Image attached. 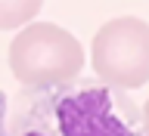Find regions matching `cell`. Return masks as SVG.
<instances>
[{"instance_id":"6","label":"cell","mask_w":149,"mask_h":136,"mask_svg":"<svg viewBox=\"0 0 149 136\" xmlns=\"http://www.w3.org/2000/svg\"><path fill=\"white\" fill-rule=\"evenodd\" d=\"M143 121H146V133H149V102L143 105Z\"/></svg>"},{"instance_id":"3","label":"cell","mask_w":149,"mask_h":136,"mask_svg":"<svg viewBox=\"0 0 149 136\" xmlns=\"http://www.w3.org/2000/svg\"><path fill=\"white\" fill-rule=\"evenodd\" d=\"M90 62L102 84L140 90L149 84V25L137 16L112 19L93 34Z\"/></svg>"},{"instance_id":"2","label":"cell","mask_w":149,"mask_h":136,"mask_svg":"<svg viewBox=\"0 0 149 136\" xmlns=\"http://www.w3.org/2000/svg\"><path fill=\"white\" fill-rule=\"evenodd\" d=\"M9 71L25 90L74 81L84 71V46L53 22H28L9 43Z\"/></svg>"},{"instance_id":"4","label":"cell","mask_w":149,"mask_h":136,"mask_svg":"<svg viewBox=\"0 0 149 136\" xmlns=\"http://www.w3.org/2000/svg\"><path fill=\"white\" fill-rule=\"evenodd\" d=\"M44 0H0V31L25 28L40 12Z\"/></svg>"},{"instance_id":"5","label":"cell","mask_w":149,"mask_h":136,"mask_svg":"<svg viewBox=\"0 0 149 136\" xmlns=\"http://www.w3.org/2000/svg\"><path fill=\"white\" fill-rule=\"evenodd\" d=\"M0 136H6V93L0 90Z\"/></svg>"},{"instance_id":"1","label":"cell","mask_w":149,"mask_h":136,"mask_svg":"<svg viewBox=\"0 0 149 136\" xmlns=\"http://www.w3.org/2000/svg\"><path fill=\"white\" fill-rule=\"evenodd\" d=\"M6 136H149L143 108L100 77H74L19 96Z\"/></svg>"}]
</instances>
